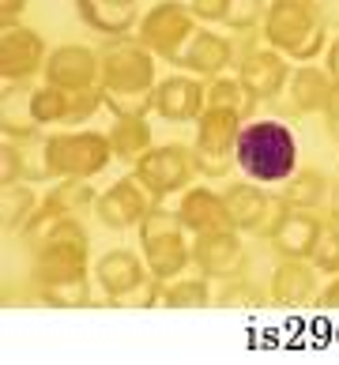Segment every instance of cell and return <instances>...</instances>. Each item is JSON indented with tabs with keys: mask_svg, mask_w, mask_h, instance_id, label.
<instances>
[{
	"mask_svg": "<svg viewBox=\"0 0 339 365\" xmlns=\"http://www.w3.org/2000/svg\"><path fill=\"white\" fill-rule=\"evenodd\" d=\"M328 31L320 0H268L260 42L287 53L290 61L309 64L328 49Z\"/></svg>",
	"mask_w": 339,
	"mask_h": 365,
	"instance_id": "1",
	"label": "cell"
},
{
	"mask_svg": "<svg viewBox=\"0 0 339 365\" xmlns=\"http://www.w3.org/2000/svg\"><path fill=\"white\" fill-rule=\"evenodd\" d=\"M238 170L256 185H283L298 170V136L287 120H246L238 136Z\"/></svg>",
	"mask_w": 339,
	"mask_h": 365,
	"instance_id": "2",
	"label": "cell"
},
{
	"mask_svg": "<svg viewBox=\"0 0 339 365\" xmlns=\"http://www.w3.org/2000/svg\"><path fill=\"white\" fill-rule=\"evenodd\" d=\"M136 234H140V252L151 279L170 282L193 267V234L181 226L178 211L151 204V211L136 226Z\"/></svg>",
	"mask_w": 339,
	"mask_h": 365,
	"instance_id": "3",
	"label": "cell"
},
{
	"mask_svg": "<svg viewBox=\"0 0 339 365\" xmlns=\"http://www.w3.org/2000/svg\"><path fill=\"white\" fill-rule=\"evenodd\" d=\"M87 260H91V237L76 215L53 230V234L31 252V290L57 287V282L87 279Z\"/></svg>",
	"mask_w": 339,
	"mask_h": 365,
	"instance_id": "4",
	"label": "cell"
},
{
	"mask_svg": "<svg viewBox=\"0 0 339 365\" xmlns=\"http://www.w3.org/2000/svg\"><path fill=\"white\" fill-rule=\"evenodd\" d=\"M113 162V147L106 132L94 128H64L42 140V166L49 181L64 178H98V173Z\"/></svg>",
	"mask_w": 339,
	"mask_h": 365,
	"instance_id": "5",
	"label": "cell"
},
{
	"mask_svg": "<svg viewBox=\"0 0 339 365\" xmlns=\"http://www.w3.org/2000/svg\"><path fill=\"white\" fill-rule=\"evenodd\" d=\"M196 136H193V162H196V178L223 181L230 178V170L238 166V136H241V120L234 110L223 106H208L196 120Z\"/></svg>",
	"mask_w": 339,
	"mask_h": 365,
	"instance_id": "6",
	"label": "cell"
},
{
	"mask_svg": "<svg viewBox=\"0 0 339 365\" xmlns=\"http://www.w3.org/2000/svg\"><path fill=\"white\" fill-rule=\"evenodd\" d=\"M98 57L106 94H151L158 87V57L136 38H106V46H98Z\"/></svg>",
	"mask_w": 339,
	"mask_h": 365,
	"instance_id": "7",
	"label": "cell"
},
{
	"mask_svg": "<svg viewBox=\"0 0 339 365\" xmlns=\"http://www.w3.org/2000/svg\"><path fill=\"white\" fill-rule=\"evenodd\" d=\"M132 178L151 192L155 204H162V200H170V196H181L196 178L193 147H185V143L151 147V151L132 166Z\"/></svg>",
	"mask_w": 339,
	"mask_h": 365,
	"instance_id": "8",
	"label": "cell"
},
{
	"mask_svg": "<svg viewBox=\"0 0 339 365\" xmlns=\"http://www.w3.org/2000/svg\"><path fill=\"white\" fill-rule=\"evenodd\" d=\"M246 38V46L238 42V53H234V68H238V79L246 83L260 102H275L287 94V83H290V57L271 46H256V38H260V31L253 34H238Z\"/></svg>",
	"mask_w": 339,
	"mask_h": 365,
	"instance_id": "9",
	"label": "cell"
},
{
	"mask_svg": "<svg viewBox=\"0 0 339 365\" xmlns=\"http://www.w3.org/2000/svg\"><path fill=\"white\" fill-rule=\"evenodd\" d=\"M200 31L196 16L188 11V4L181 0H158L151 11L140 16V26H136V42L147 46L158 61H178V53L188 46V38Z\"/></svg>",
	"mask_w": 339,
	"mask_h": 365,
	"instance_id": "10",
	"label": "cell"
},
{
	"mask_svg": "<svg viewBox=\"0 0 339 365\" xmlns=\"http://www.w3.org/2000/svg\"><path fill=\"white\" fill-rule=\"evenodd\" d=\"M320 234H324V219L317 211L290 207L283 196H275V215L260 230V241H268L271 252L283 256V260H309Z\"/></svg>",
	"mask_w": 339,
	"mask_h": 365,
	"instance_id": "11",
	"label": "cell"
},
{
	"mask_svg": "<svg viewBox=\"0 0 339 365\" xmlns=\"http://www.w3.org/2000/svg\"><path fill=\"white\" fill-rule=\"evenodd\" d=\"M246 234L234 226L208 230L193 237V267L211 282H226L238 275H249V252H246Z\"/></svg>",
	"mask_w": 339,
	"mask_h": 365,
	"instance_id": "12",
	"label": "cell"
},
{
	"mask_svg": "<svg viewBox=\"0 0 339 365\" xmlns=\"http://www.w3.org/2000/svg\"><path fill=\"white\" fill-rule=\"evenodd\" d=\"M46 38L34 26L0 23V79L4 83H31L46 68Z\"/></svg>",
	"mask_w": 339,
	"mask_h": 365,
	"instance_id": "13",
	"label": "cell"
},
{
	"mask_svg": "<svg viewBox=\"0 0 339 365\" xmlns=\"http://www.w3.org/2000/svg\"><path fill=\"white\" fill-rule=\"evenodd\" d=\"M91 272H94V282H98V290L106 294L110 305H125L128 297L140 287H147V279H151V272H147V264H143V252H132V249L102 252Z\"/></svg>",
	"mask_w": 339,
	"mask_h": 365,
	"instance_id": "14",
	"label": "cell"
},
{
	"mask_svg": "<svg viewBox=\"0 0 339 365\" xmlns=\"http://www.w3.org/2000/svg\"><path fill=\"white\" fill-rule=\"evenodd\" d=\"M42 76H46V83L64 87V91L102 87V57H98V49H91V46L68 42V46L49 49Z\"/></svg>",
	"mask_w": 339,
	"mask_h": 365,
	"instance_id": "15",
	"label": "cell"
},
{
	"mask_svg": "<svg viewBox=\"0 0 339 365\" xmlns=\"http://www.w3.org/2000/svg\"><path fill=\"white\" fill-rule=\"evenodd\" d=\"M151 192L128 173V178L113 181L110 188L98 192V204H94V219H98L106 230H132L140 226V219L151 211Z\"/></svg>",
	"mask_w": 339,
	"mask_h": 365,
	"instance_id": "16",
	"label": "cell"
},
{
	"mask_svg": "<svg viewBox=\"0 0 339 365\" xmlns=\"http://www.w3.org/2000/svg\"><path fill=\"white\" fill-rule=\"evenodd\" d=\"M203 110H208V79L200 76H166L158 79L155 87V113L170 125H185V120H196Z\"/></svg>",
	"mask_w": 339,
	"mask_h": 365,
	"instance_id": "17",
	"label": "cell"
},
{
	"mask_svg": "<svg viewBox=\"0 0 339 365\" xmlns=\"http://www.w3.org/2000/svg\"><path fill=\"white\" fill-rule=\"evenodd\" d=\"M223 200H226V211H230V226L241 230V234H256L271 222L275 215V196L268 192V185H256V181H234L223 188Z\"/></svg>",
	"mask_w": 339,
	"mask_h": 365,
	"instance_id": "18",
	"label": "cell"
},
{
	"mask_svg": "<svg viewBox=\"0 0 339 365\" xmlns=\"http://www.w3.org/2000/svg\"><path fill=\"white\" fill-rule=\"evenodd\" d=\"M320 272L309 260H283L271 267V287L268 297L271 305H283V309H305V305H317V294H320Z\"/></svg>",
	"mask_w": 339,
	"mask_h": 365,
	"instance_id": "19",
	"label": "cell"
},
{
	"mask_svg": "<svg viewBox=\"0 0 339 365\" xmlns=\"http://www.w3.org/2000/svg\"><path fill=\"white\" fill-rule=\"evenodd\" d=\"M234 53L238 46L230 42L226 34L219 31H196L193 38H188V46L178 53V68L188 72V76H200V79H215L223 76L230 64H234Z\"/></svg>",
	"mask_w": 339,
	"mask_h": 365,
	"instance_id": "20",
	"label": "cell"
},
{
	"mask_svg": "<svg viewBox=\"0 0 339 365\" xmlns=\"http://www.w3.org/2000/svg\"><path fill=\"white\" fill-rule=\"evenodd\" d=\"M178 219L188 234H208V230H223L230 226V211H226V200L223 192H215V188H203V185H188L181 200H178Z\"/></svg>",
	"mask_w": 339,
	"mask_h": 365,
	"instance_id": "21",
	"label": "cell"
},
{
	"mask_svg": "<svg viewBox=\"0 0 339 365\" xmlns=\"http://www.w3.org/2000/svg\"><path fill=\"white\" fill-rule=\"evenodd\" d=\"M335 91V79L328 76V68H317V64H298L290 72V83H287V110L290 113H324V106H328Z\"/></svg>",
	"mask_w": 339,
	"mask_h": 365,
	"instance_id": "22",
	"label": "cell"
},
{
	"mask_svg": "<svg viewBox=\"0 0 339 365\" xmlns=\"http://www.w3.org/2000/svg\"><path fill=\"white\" fill-rule=\"evenodd\" d=\"M76 16L102 38H136V26H140L136 8H117L106 4V0H76Z\"/></svg>",
	"mask_w": 339,
	"mask_h": 365,
	"instance_id": "23",
	"label": "cell"
},
{
	"mask_svg": "<svg viewBox=\"0 0 339 365\" xmlns=\"http://www.w3.org/2000/svg\"><path fill=\"white\" fill-rule=\"evenodd\" d=\"M110 147H113V158L117 162H128L136 166L147 151H151V125H147V117H113L110 125Z\"/></svg>",
	"mask_w": 339,
	"mask_h": 365,
	"instance_id": "24",
	"label": "cell"
},
{
	"mask_svg": "<svg viewBox=\"0 0 339 365\" xmlns=\"http://www.w3.org/2000/svg\"><path fill=\"white\" fill-rule=\"evenodd\" d=\"M328 173L324 170H313V166H305V170H294L287 181H283V200H287L290 207H302V211H320L324 207V200H328Z\"/></svg>",
	"mask_w": 339,
	"mask_h": 365,
	"instance_id": "25",
	"label": "cell"
},
{
	"mask_svg": "<svg viewBox=\"0 0 339 365\" xmlns=\"http://www.w3.org/2000/svg\"><path fill=\"white\" fill-rule=\"evenodd\" d=\"M208 106H223V110H234L241 120H253L260 98L238 76H215L208 79Z\"/></svg>",
	"mask_w": 339,
	"mask_h": 365,
	"instance_id": "26",
	"label": "cell"
},
{
	"mask_svg": "<svg viewBox=\"0 0 339 365\" xmlns=\"http://www.w3.org/2000/svg\"><path fill=\"white\" fill-rule=\"evenodd\" d=\"M162 305L166 309H208L215 305L211 279L208 275H178L162 287Z\"/></svg>",
	"mask_w": 339,
	"mask_h": 365,
	"instance_id": "27",
	"label": "cell"
},
{
	"mask_svg": "<svg viewBox=\"0 0 339 365\" xmlns=\"http://www.w3.org/2000/svg\"><path fill=\"white\" fill-rule=\"evenodd\" d=\"M38 204H42V200H38V192L26 181L4 185V188H0V226H4L8 234H19Z\"/></svg>",
	"mask_w": 339,
	"mask_h": 365,
	"instance_id": "28",
	"label": "cell"
},
{
	"mask_svg": "<svg viewBox=\"0 0 339 365\" xmlns=\"http://www.w3.org/2000/svg\"><path fill=\"white\" fill-rule=\"evenodd\" d=\"M64 219H68V211H64V207H57L53 200H42V204L34 207V215L26 219V226L19 230V241H23L26 256H31L38 245H42V241H46V237H49V234H53V230H57Z\"/></svg>",
	"mask_w": 339,
	"mask_h": 365,
	"instance_id": "29",
	"label": "cell"
},
{
	"mask_svg": "<svg viewBox=\"0 0 339 365\" xmlns=\"http://www.w3.org/2000/svg\"><path fill=\"white\" fill-rule=\"evenodd\" d=\"M31 117L42 128H49V125H64L68 128V91L53 87V83L34 87V94H31Z\"/></svg>",
	"mask_w": 339,
	"mask_h": 365,
	"instance_id": "30",
	"label": "cell"
},
{
	"mask_svg": "<svg viewBox=\"0 0 339 365\" xmlns=\"http://www.w3.org/2000/svg\"><path fill=\"white\" fill-rule=\"evenodd\" d=\"M46 200H53V204L64 207L68 215H84V211H91L94 204H98V192H94V185L87 178H64V181H57L49 188Z\"/></svg>",
	"mask_w": 339,
	"mask_h": 365,
	"instance_id": "31",
	"label": "cell"
},
{
	"mask_svg": "<svg viewBox=\"0 0 339 365\" xmlns=\"http://www.w3.org/2000/svg\"><path fill=\"white\" fill-rule=\"evenodd\" d=\"M31 294L49 309H84V305H91V275L72 279V282H57V287H42Z\"/></svg>",
	"mask_w": 339,
	"mask_h": 365,
	"instance_id": "32",
	"label": "cell"
},
{
	"mask_svg": "<svg viewBox=\"0 0 339 365\" xmlns=\"http://www.w3.org/2000/svg\"><path fill=\"white\" fill-rule=\"evenodd\" d=\"M42 178H46L42 170L26 166L19 140H4V143H0V188H4V185H19V181L34 185V181H42Z\"/></svg>",
	"mask_w": 339,
	"mask_h": 365,
	"instance_id": "33",
	"label": "cell"
},
{
	"mask_svg": "<svg viewBox=\"0 0 339 365\" xmlns=\"http://www.w3.org/2000/svg\"><path fill=\"white\" fill-rule=\"evenodd\" d=\"M264 11H268V0H230L223 26H230L234 34H256L264 23Z\"/></svg>",
	"mask_w": 339,
	"mask_h": 365,
	"instance_id": "34",
	"label": "cell"
},
{
	"mask_svg": "<svg viewBox=\"0 0 339 365\" xmlns=\"http://www.w3.org/2000/svg\"><path fill=\"white\" fill-rule=\"evenodd\" d=\"M215 305L223 309H241V305H264V290L256 287L249 275H238V279H226L219 290H215Z\"/></svg>",
	"mask_w": 339,
	"mask_h": 365,
	"instance_id": "35",
	"label": "cell"
},
{
	"mask_svg": "<svg viewBox=\"0 0 339 365\" xmlns=\"http://www.w3.org/2000/svg\"><path fill=\"white\" fill-rule=\"evenodd\" d=\"M309 264H313L320 275H328V279L339 275V226L324 222V234H320V241H317L313 256H309Z\"/></svg>",
	"mask_w": 339,
	"mask_h": 365,
	"instance_id": "36",
	"label": "cell"
},
{
	"mask_svg": "<svg viewBox=\"0 0 339 365\" xmlns=\"http://www.w3.org/2000/svg\"><path fill=\"white\" fill-rule=\"evenodd\" d=\"M185 4H188V11L196 16V23L215 26V23H223V19H226L230 0H185Z\"/></svg>",
	"mask_w": 339,
	"mask_h": 365,
	"instance_id": "37",
	"label": "cell"
},
{
	"mask_svg": "<svg viewBox=\"0 0 339 365\" xmlns=\"http://www.w3.org/2000/svg\"><path fill=\"white\" fill-rule=\"evenodd\" d=\"M324 128H328V136L339 143V83H335V91H332V98H328V106H324Z\"/></svg>",
	"mask_w": 339,
	"mask_h": 365,
	"instance_id": "38",
	"label": "cell"
},
{
	"mask_svg": "<svg viewBox=\"0 0 339 365\" xmlns=\"http://www.w3.org/2000/svg\"><path fill=\"white\" fill-rule=\"evenodd\" d=\"M317 305H320V309H328V313H339V275L328 279V287H320Z\"/></svg>",
	"mask_w": 339,
	"mask_h": 365,
	"instance_id": "39",
	"label": "cell"
},
{
	"mask_svg": "<svg viewBox=\"0 0 339 365\" xmlns=\"http://www.w3.org/2000/svg\"><path fill=\"white\" fill-rule=\"evenodd\" d=\"M324 222L328 226H339V178L332 181V188H328V200H324Z\"/></svg>",
	"mask_w": 339,
	"mask_h": 365,
	"instance_id": "40",
	"label": "cell"
},
{
	"mask_svg": "<svg viewBox=\"0 0 339 365\" xmlns=\"http://www.w3.org/2000/svg\"><path fill=\"white\" fill-rule=\"evenodd\" d=\"M31 0H0V23H19Z\"/></svg>",
	"mask_w": 339,
	"mask_h": 365,
	"instance_id": "41",
	"label": "cell"
},
{
	"mask_svg": "<svg viewBox=\"0 0 339 365\" xmlns=\"http://www.w3.org/2000/svg\"><path fill=\"white\" fill-rule=\"evenodd\" d=\"M324 68H328V76L339 83V38H332L328 49H324Z\"/></svg>",
	"mask_w": 339,
	"mask_h": 365,
	"instance_id": "42",
	"label": "cell"
},
{
	"mask_svg": "<svg viewBox=\"0 0 339 365\" xmlns=\"http://www.w3.org/2000/svg\"><path fill=\"white\" fill-rule=\"evenodd\" d=\"M106 4H117V8H136V0H106Z\"/></svg>",
	"mask_w": 339,
	"mask_h": 365,
	"instance_id": "43",
	"label": "cell"
}]
</instances>
